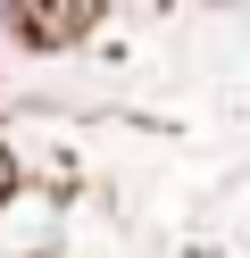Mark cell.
<instances>
[{"label": "cell", "instance_id": "obj_2", "mask_svg": "<svg viewBox=\"0 0 250 258\" xmlns=\"http://www.w3.org/2000/svg\"><path fill=\"white\" fill-rule=\"evenodd\" d=\"M9 191H17V158H9V142H0V208H9Z\"/></svg>", "mask_w": 250, "mask_h": 258}, {"label": "cell", "instance_id": "obj_1", "mask_svg": "<svg viewBox=\"0 0 250 258\" xmlns=\"http://www.w3.org/2000/svg\"><path fill=\"white\" fill-rule=\"evenodd\" d=\"M100 9H109V0H0V25H9L25 50H75L100 25Z\"/></svg>", "mask_w": 250, "mask_h": 258}]
</instances>
